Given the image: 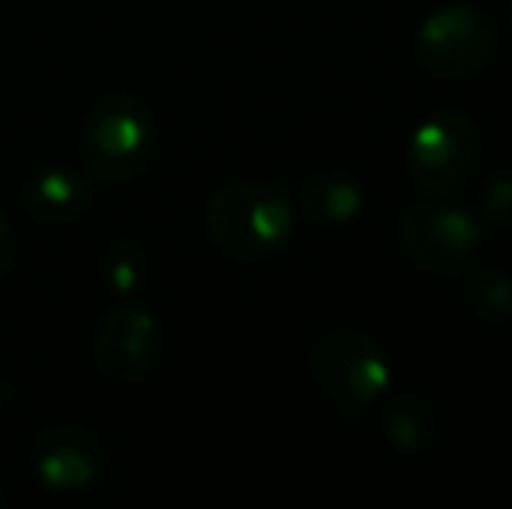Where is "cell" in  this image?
Segmentation results:
<instances>
[{"label": "cell", "mask_w": 512, "mask_h": 509, "mask_svg": "<svg viewBox=\"0 0 512 509\" xmlns=\"http://www.w3.org/2000/svg\"><path fill=\"white\" fill-rule=\"evenodd\" d=\"M439 408L425 394H384L380 398V433L398 454H422L439 440Z\"/></svg>", "instance_id": "obj_10"}, {"label": "cell", "mask_w": 512, "mask_h": 509, "mask_svg": "<svg viewBox=\"0 0 512 509\" xmlns=\"http://www.w3.org/2000/svg\"><path fill=\"white\" fill-rule=\"evenodd\" d=\"M28 464L49 492H81L102 478L105 443L84 422H49L28 443Z\"/></svg>", "instance_id": "obj_8"}, {"label": "cell", "mask_w": 512, "mask_h": 509, "mask_svg": "<svg viewBox=\"0 0 512 509\" xmlns=\"http://www.w3.org/2000/svg\"><path fill=\"white\" fill-rule=\"evenodd\" d=\"M91 189L70 168H42L25 182V210L46 227L74 224L88 213Z\"/></svg>", "instance_id": "obj_9"}, {"label": "cell", "mask_w": 512, "mask_h": 509, "mask_svg": "<svg viewBox=\"0 0 512 509\" xmlns=\"http://www.w3.org/2000/svg\"><path fill=\"white\" fill-rule=\"evenodd\" d=\"M293 224H297V213L290 196L262 178L220 185L203 210L209 245L237 265L272 262L290 245Z\"/></svg>", "instance_id": "obj_1"}, {"label": "cell", "mask_w": 512, "mask_h": 509, "mask_svg": "<svg viewBox=\"0 0 512 509\" xmlns=\"http://www.w3.org/2000/svg\"><path fill=\"white\" fill-rule=\"evenodd\" d=\"M398 245L418 269L464 276L485 248V224L464 206L425 199L398 213Z\"/></svg>", "instance_id": "obj_5"}, {"label": "cell", "mask_w": 512, "mask_h": 509, "mask_svg": "<svg viewBox=\"0 0 512 509\" xmlns=\"http://www.w3.org/2000/svg\"><path fill=\"white\" fill-rule=\"evenodd\" d=\"M98 276H102V286L119 297H129L136 293L143 283H147V252L136 238H115L105 245L102 262H98Z\"/></svg>", "instance_id": "obj_13"}, {"label": "cell", "mask_w": 512, "mask_h": 509, "mask_svg": "<svg viewBox=\"0 0 512 509\" xmlns=\"http://www.w3.org/2000/svg\"><path fill=\"white\" fill-rule=\"evenodd\" d=\"M471 272V269H467ZM464 307L478 325H512V276L495 265H481L464 279Z\"/></svg>", "instance_id": "obj_12"}, {"label": "cell", "mask_w": 512, "mask_h": 509, "mask_svg": "<svg viewBox=\"0 0 512 509\" xmlns=\"http://www.w3.org/2000/svg\"><path fill=\"white\" fill-rule=\"evenodd\" d=\"M499 49L495 21L474 4H443L422 18L415 32V60L429 74L460 81L492 63Z\"/></svg>", "instance_id": "obj_6"}, {"label": "cell", "mask_w": 512, "mask_h": 509, "mask_svg": "<svg viewBox=\"0 0 512 509\" xmlns=\"http://www.w3.org/2000/svg\"><path fill=\"white\" fill-rule=\"evenodd\" d=\"M95 367L108 384H136L157 370L164 356V321L147 304H119L95 328Z\"/></svg>", "instance_id": "obj_7"}, {"label": "cell", "mask_w": 512, "mask_h": 509, "mask_svg": "<svg viewBox=\"0 0 512 509\" xmlns=\"http://www.w3.org/2000/svg\"><path fill=\"white\" fill-rule=\"evenodd\" d=\"M300 210L317 227H342L363 213V185L342 168H324L300 185Z\"/></svg>", "instance_id": "obj_11"}, {"label": "cell", "mask_w": 512, "mask_h": 509, "mask_svg": "<svg viewBox=\"0 0 512 509\" xmlns=\"http://www.w3.org/2000/svg\"><path fill=\"white\" fill-rule=\"evenodd\" d=\"M14 262H18V234H14L11 220L0 213V283L11 276Z\"/></svg>", "instance_id": "obj_15"}, {"label": "cell", "mask_w": 512, "mask_h": 509, "mask_svg": "<svg viewBox=\"0 0 512 509\" xmlns=\"http://www.w3.org/2000/svg\"><path fill=\"white\" fill-rule=\"evenodd\" d=\"M4 506H7V492L0 489V509H4Z\"/></svg>", "instance_id": "obj_16"}, {"label": "cell", "mask_w": 512, "mask_h": 509, "mask_svg": "<svg viewBox=\"0 0 512 509\" xmlns=\"http://www.w3.org/2000/svg\"><path fill=\"white\" fill-rule=\"evenodd\" d=\"M478 213L485 224L512 231V168H499L481 182Z\"/></svg>", "instance_id": "obj_14"}, {"label": "cell", "mask_w": 512, "mask_h": 509, "mask_svg": "<svg viewBox=\"0 0 512 509\" xmlns=\"http://www.w3.org/2000/svg\"><path fill=\"white\" fill-rule=\"evenodd\" d=\"M485 140L467 112L439 109L408 133L405 171L418 196L450 199L478 175Z\"/></svg>", "instance_id": "obj_3"}, {"label": "cell", "mask_w": 512, "mask_h": 509, "mask_svg": "<svg viewBox=\"0 0 512 509\" xmlns=\"http://www.w3.org/2000/svg\"><path fill=\"white\" fill-rule=\"evenodd\" d=\"M509 11H512V4H509Z\"/></svg>", "instance_id": "obj_17"}, {"label": "cell", "mask_w": 512, "mask_h": 509, "mask_svg": "<svg viewBox=\"0 0 512 509\" xmlns=\"http://www.w3.org/2000/svg\"><path fill=\"white\" fill-rule=\"evenodd\" d=\"M310 377L345 412H363L391 391V360L363 328H328L310 346Z\"/></svg>", "instance_id": "obj_4"}, {"label": "cell", "mask_w": 512, "mask_h": 509, "mask_svg": "<svg viewBox=\"0 0 512 509\" xmlns=\"http://www.w3.org/2000/svg\"><path fill=\"white\" fill-rule=\"evenodd\" d=\"M157 154V119L136 95H105L81 119V157L102 182H133Z\"/></svg>", "instance_id": "obj_2"}]
</instances>
